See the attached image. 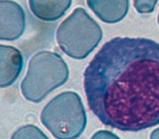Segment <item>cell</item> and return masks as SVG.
I'll return each mask as SVG.
<instances>
[{
	"label": "cell",
	"instance_id": "6da1fadb",
	"mask_svg": "<svg viewBox=\"0 0 159 139\" xmlns=\"http://www.w3.org/2000/svg\"><path fill=\"white\" fill-rule=\"evenodd\" d=\"M88 106L106 126L139 132L159 124V43L115 37L83 74Z\"/></svg>",
	"mask_w": 159,
	"mask_h": 139
},
{
	"label": "cell",
	"instance_id": "7a4b0ae2",
	"mask_svg": "<svg viewBox=\"0 0 159 139\" xmlns=\"http://www.w3.org/2000/svg\"><path fill=\"white\" fill-rule=\"evenodd\" d=\"M68 79L69 68L61 55L39 51L29 62L26 75L20 85L21 94L27 101L38 104Z\"/></svg>",
	"mask_w": 159,
	"mask_h": 139
},
{
	"label": "cell",
	"instance_id": "3957f363",
	"mask_svg": "<svg viewBox=\"0 0 159 139\" xmlns=\"http://www.w3.org/2000/svg\"><path fill=\"white\" fill-rule=\"evenodd\" d=\"M40 121L55 138L80 137L87 126V114L80 95L63 92L49 101L40 113Z\"/></svg>",
	"mask_w": 159,
	"mask_h": 139
},
{
	"label": "cell",
	"instance_id": "277c9868",
	"mask_svg": "<svg viewBox=\"0 0 159 139\" xmlns=\"http://www.w3.org/2000/svg\"><path fill=\"white\" fill-rule=\"evenodd\" d=\"M102 39V29L82 7L74 12L56 30L61 50L75 60H84Z\"/></svg>",
	"mask_w": 159,
	"mask_h": 139
},
{
	"label": "cell",
	"instance_id": "5b68a950",
	"mask_svg": "<svg viewBox=\"0 0 159 139\" xmlns=\"http://www.w3.org/2000/svg\"><path fill=\"white\" fill-rule=\"evenodd\" d=\"M0 11H1V23H0L1 40H16L20 38L26 26V18L23 7L12 0H1Z\"/></svg>",
	"mask_w": 159,
	"mask_h": 139
},
{
	"label": "cell",
	"instance_id": "8992f818",
	"mask_svg": "<svg viewBox=\"0 0 159 139\" xmlns=\"http://www.w3.org/2000/svg\"><path fill=\"white\" fill-rule=\"evenodd\" d=\"M0 57H1L0 87L6 88L13 85L19 77L24 66V60L21 53L17 48L4 44L0 45Z\"/></svg>",
	"mask_w": 159,
	"mask_h": 139
},
{
	"label": "cell",
	"instance_id": "52a82bcc",
	"mask_svg": "<svg viewBox=\"0 0 159 139\" xmlns=\"http://www.w3.org/2000/svg\"><path fill=\"white\" fill-rule=\"evenodd\" d=\"M87 5L103 23L115 24L127 16L129 0H87Z\"/></svg>",
	"mask_w": 159,
	"mask_h": 139
},
{
	"label": "cell",
	"instance_id": "ba28073f",
	"mask_svg": "<svg viewBox=\"0 0 159 139\" xmlns=\"http://www.w3.org/2000/svg\"><path fill=\"white\" fill-rule=\"evenodd\" d=\"M73 0H29L32 14L43 21H56L71 6Z\"/></svg>",
	"mask_w": 159,
	"mask_h": 139
},
{
	"label": "cell",
	"instance_id": "9c48e42d",
	"mask_svg": "<svg viewBox=\"0 0 159 139\" xmlns=\"http://www.w3.org/2000/svg\"><path fill=\"white\" fill-rule=\"evenodd\" d=\"M12 138H48L38 127L33 125H26L20 127L12 136Z\"/></svg>",
	"mask_w": 159,
	"mask_h": 139
},
{
	"label": "cell",
	"instance_id": "30bf717a",
	"mask_svg": "<svg viewBox=\"0 0 159 139\" xmlns=\"http://www.w3.org/2000/svg\"><path fill=\"white\" fill-rule=\"evenodd\" d=\"M157 2H158V0H133V4H134L137 12L141 14L152 13L156 8Z\"/></svg>",
	"mask_w": 159,
	"mask_h": 139
},
{
	"label": "cell",
	"instance_id": "8fae6325",
	"mask_svg": "<svg viewBox=\"0 0 159 139\" xmlns=\"http://www.w3.org/2000/svg\"><path fill=\"white\" fill-rule=\"evenodd\" d=\"M108 137H111V138H119L116 134H113V133H109L107 132V131H100V132H98L96 134L93 136V138H108Z\"/></svg>",
	"mask_w": 159,
	"mask_h": 139
},
{
	"label": "cell",
	"instance_id": "7c38bea8",
	"mask_svg": "<svg viewBox=\"0 0 159 139\" xmlns=\"http://www.w3.org/2000/svg\"><path fill=\"white\" fill-rule=\"evenodd\" d=\"M151 138L152 139H159V127L158 128H156L154 131H152V133H151Z\"/></svg>",
	"mask_w": 159,
	"mask_h": 139
},
{
	"label": "cell",
	"instance_id": "4fadbf2b",
	"mask_svg": "<svg viewBox=\"0 0 159 139\" xmlns=\"http://www.w3.org/2000/svg\"><path fill=\"white\" fill-rule=\"evenodd\" d=\"M158 25H159V13H158Z\"/></svg>",
	"mask_w": 159,
	"mask_h": 139
}]
</instances>
